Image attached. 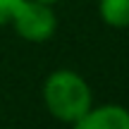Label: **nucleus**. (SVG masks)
I'll use <instances>...</instances> for the list:
<instances>
[{
    "label": "nucleus",
    "instance_id": "1",
    "mask_svg": "<svg viewBox=\"0 0 129 129\" xmlns=\"http://www.w3.org/2000/svg\"><path fill=\"white\" fill-rule=\"evenodd\" d=\"M41 98L50 117H55L62 124L77 122L93 105V93L88 81L79 72L67 67H60L46 77L41 86Z\"/></svg>",
    "mask_w": 129,
    "mask_h": 129
},
{
    "label": "nucleus",
    "instance_id": "2",
    "mask_svg": "<svg viewBox=\"0 0 129 129\" xmlns=\"http://www.w3.org/2000/svg\"><path fill=\"white\" fill-rule=\"evenodd\" d=\"M14 34L29 43H46L57 31V12L55 5L41 0H22L10 17Z\"/></svg>",
    "mask_w": 129,
    "mask_h": 129
},
{
    "label": "nucleus",
    "instance_id": "3",
    "mask_svg": "<svg viewBox=\"0 0 129 129\" xmlns=\"http://www.w3.org/2000/svg\"><path fill=\"white\" fill-rule=\"evenodd\" d=\"M69 127L72 129H129V110L124 105H117V103L91 105Z\"/></svg>",
    "mask_w": 129,
    "mask_h": 129
},
{
    "label": "nucleus",
    "instance_id": "4",
    "mask_svg": "<svg viewBox=\"0 0 129 129\" xmlns=\"http://www.w3.org/2000/svg\"><path fill=\"white\" fill-rule=\"evenodd\" d=\"M98 17L110 29H129V0H98Z\"/></svg>",
    "mask_w": 129,
    "mask_h": 129
},
{
    "label": "nucleus",
    "instance_id": "5",
    "mask_svg": "<svg viewBox=\"0 0 129 129\" xmlns=\"http://www.w3.org/2000/svg\"><path fill=\"white\" fill-rule=\"evenodd\" d=\"M19 3L22 0H0V26L10 24V17H12V12L17 10Z\"/></svg>",
    "mask_w": 129,
    "mask_h": 129
},
{
    "label": "nucleus",
    "instance_id": "6",
    "mask_svg": "<svg viewBox=\"0 0 129 129\" xmlns=\"http://www.w3.org/2000/svg\"><path fill=\"white\" fill-rule=\"evenodd\" d=\"M41 3H48V5H57V3H62V0H41Z\"/></svg>",
    "mask_w": 129,
    "mask_h": 129
}]
</instances>
